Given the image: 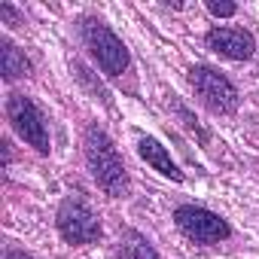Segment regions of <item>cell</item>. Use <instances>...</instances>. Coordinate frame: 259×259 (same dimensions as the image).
I'll use <instances>...</instances> for the list:
<instances>
[{
  "label": "cell",
  "instance_id": "1",
  "mask_svg": "<svg viewBox=\"0 0 259 259\" xmlns=\"http://www.w3.org/2000/svg\"><path fill=\"white\" fill-rule=\"evenodd\" d=\"M82 144H85V159H89V168H92L95 183L107 195H113V198L125 195V189H128V171L122 165L119 150L107 138V132H104V128H98V125H89Z\"/></svg>",
  "mask_w": 259,
  "mask_h": 259
},
{
  "label": "cell",
  "instance_id": "2",
  "mask_svg": "<svg viewBox=\"0 0 259 259\" xmlns=\"http://www.w3.org/2000/svg\"><path fill=\"white\" fill-rule=\"evenodd\" d=\"M82 40L89 46V52L95 55V61L101 64V70L107 76H122V70L128 67V49L125 43L98 19H82Z\"/></svg>",
  "mask_w": 259,
  "mask_h": 259
},
{
  "label": "cell",
  "instance_id": "3",
  "mask_svg": "<svg viewBox=\"0 0 259 259\" xmlns=\"http://www.w3.org/2000/svg\"><path fill=\"white\" fill-rule=\"evenodd\" d=\"M189 85L195 89V95L204 101L207 110L220 113V116H229L238 110V89L213 67L207 64H198L189 70Z\"/></svg>",
  "mask_w": 259,
  "mask_h": 259
},
{
  "label": "cell",
  "instance_id": "4",
  "mask_svg": "<svg viewBox=\"0 0 259 259\" xmlns=\"http://www.w3.org/2000/svg\"><path fill=\"white\" fill-rule=\"evenodd\" d=\"M55 226L67 244H95L104 235L101 220L82 198H64L55 213Z\"/></svg>",
  "mask_w": 259,
  "mask_h": 259
},
{
  "label": "cell",
  "instance_id": "5",
  "mask_svg": "<svg viewBox=\"0 0 259 259\" xmlns=\"http://www.w3.org/2000/svg\"><path fill=\"white\" fill-rule=\"evenodd\" d=\"M7 116H10V125L16 128V135L31 144L40 156L49 153V132H46V119L40 113V107L25 98V95H10L7 101Z\"/></svg>",
  "mask_w": 259,
  "mask_h": 259
},
{
  "label": "cell",
  "instance_id": "6",
  "mask_svg": "<svg viewBox=\"0 0 259 259\" xmlns=\"http://www.w3.org/2000/svg\"><path fill=\"white\" fill-rule=\"evenodd\" d=\"M174 220H177V229L189 241H195V244H217V241H226L232 235L229 223L220 213H213L207 207H198V204L177 207L174 210Z\"/></svg>",
  "mask_w": 259,
  "mask_h": 259
},
{
  "label": "cell",
  "instance_id": "7",
  "mask_svg": "<svg viewBox=\"0 0 259 259\" xmlns=\"http://www.w3.org/2000/svg\"><path fill=\"white\" fill-rule=\"evenodd\" d=\"M204 40H207V46L213 52H220L223 58H232V61H244L256 49L253 37L247 31H241V28H213V31H207Z\"/></svg>",
  "mask_w": 259,
  "mask_h": 259
},
{
  "label": "cell",
  "instance_id": "8",
  "mask_svg": "<svg viewBox=\"0 0 259 259\" xmlns=\"http://www.w3.org/2000/svg\"><path fill=\"white\" fill-rule=\"evenodd\" d=\"M138 153H141V159H147V165H153L162 177H171L174 183H180L183 180V171L174 165V159H171V153L156 141V138H141V144H138Z\"/></svg>",
  "mask_w": 259,
  "mask_h": 259
},
{
  "label": "cell",
  "instance_id": "9",
  "mask_svg": "<svg viewBox=\"0 0 259 259\" xmlns=\"http://www.w3.org/2000/svg\"><path fill=\"white\" fill-rule=\"evenodd\" d=\"M0 70H4V79H19V76H28L31 73V61L7 37L0 40Z\"/></svg>",
  "mask_w": 259,
  "mask_h": 259
},
{
  "label": "cell",
  "instance_id": "10",
  "mask_svg": "<svg viewBox=\"0 0 259 259\" xmlns=\"http://www.w3.org/2000/svg\"><path fill=\"white\" fill-rule=\"evenodd\" d=\"M119 259H159V253L141 232L128 229L119 241Z\"/></svg>",
  "mask_w": 259,
  "mask_h": 259
},
{
  "label": "cell",
  "instance_id": "11",
  "mask_svg": "<svg viewBox=\"0 0 259 259\" xmlns=\"http://www.w3.org/2000/svg\"><path fill=\"white\" fill-rule=\"evenodd\" d=\"M207 10H210V16H217V19H229V16L238 13V7H235V4H226V0H207Z\"/></svg>",
  "mask_w": 259,
  "mask_h": 259
},
{
  "label": "cell",
  "instance_id": "12",
  "mask_svg": "<svg viewBox=\"0 0 259 259\" xmlns=\"http://www.w3.org/2000/svg\"><path fill=\"white\" fill-rule=\"evenodd\" d=\"M0 16H4L10 25H22V19H19V13L10 7V4H0Z\"/></svg>",
  "mask_w": 259,
  "mask_h": 259
},
{
  "label": "cell",
  "instance_id": "13",
  "mask_svg": "<svg viewBox=\"0 0 259 259\" xmlns=\"http://www.w3.org/2000/svg\"><path fill=\"white\" fill-rule=\"evenodd\" d=\"M4 259H31L28 253H22V250H7L4 253Z\"/></svg>",
  "mask_w": 259,
  "mask_h": 259
}]
</instances>
